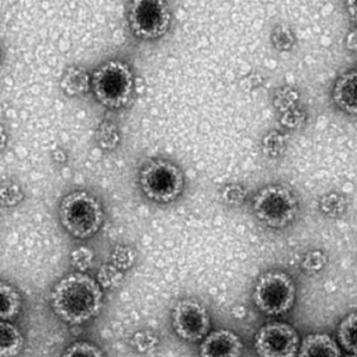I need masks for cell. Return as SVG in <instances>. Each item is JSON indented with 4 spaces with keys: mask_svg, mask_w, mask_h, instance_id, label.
<instances>
[{
    "mask_svg": "<svg viewBox=\"0 0 357 357\" xmlns=\"http://www.w3.org/2000/svg\"><path fill=\"white\" fill-rule=\"evenodd\" d=\"M296 294L294 279L285 271L273 269L260 275L255 285L252 300L261 312L277 317L292 308Z\"/></svg>",
    "mask_w": 357,
    "mask_h": 357,
    "instance_id": "52a82bcc",
    "label": "cell"
},
{
    "mask_svg": "<svg viewBox=\"0 0 357 357\" xmlns=\"http://www.w3.org/2000/svg\"><path fill=\"white\" fill-rule=\"evenodd\" d=\"M337 340L350 354H357V311L347 314L337 326Z\"/></svg>",
    "mask_w": 357,
    "mask_h": 357,
    "instance_id": "2e32d148",
    "label": "cell"
},
{
    "mask_svg": "<svg viewBox=\"0 0 357 357\" xmlns=\"http://www.w3.org/2000/svg\"><path fill=\"white\" fill-rule=\"evenodd\" d=\"M285 137L282 133L277 132V131L267 133L265 137H263V153L266 154L267 156H271V158H277V156L283 153L284 150H285Z\"/></svg>",
    "mask_w": 357,
    "mask_h": 357,
    "instance_id": "4316f807",
    "label": "cell"
},
{
    "mask_svg": "<svg viewBox=\"0 0 357 357\" xmlns=\"http://www.w3.org/2000/svg\"><path fill=\"white\" fill-rule=\"evenodd\" d=\"M347 11L354 22H357V0H349L346 1Z\"/></svg>",
    "mask_w": 357,
    "mask_h": 357,
    "instance_id": "f1b7e54d",
    "label": "cell"
},
{
    "mask_svg": "<svg viewBox=\"0 0 357 357\" xmlns=\"http://www.w3.org/2000/svg\"><path fill=\"white\" fill-rule=\"evenodd\" d=\"M221 202L229 206H240L248 198V190L240 183H227L220 191Z\"/></svg>",
    "mask_w": 357,
    "mask_h": 357,
    "instance_id": "603a6c76",
    "label": "cell"
},
{
    "mask_svg": "<svg viewBox=\"0 0 357 357\" xmlns=\"http://www.w3.org/2000/svg\"><path fill=\"white\" fill-rule=\"evenodd\" d=\"M0 317L1 321H10L20 314L22 309V296L18 290L6 281L0 282Z\"/></svg>",
    "mask_w": 357,
    "mask_h": 357,
    "instance_id": "9a60e30c",
    "label": "cell"
},
{
    "mask_svg": "<svg viewBox=\"0 0 357 357\" xmlns=\"http://www.w3.org/2000/svg\"><path fill=\"white\" fill-rule=\"evenodd\" d=\"M61 357H106L100 347L87 340H77L62 353Z\"/></svg>",
    "mask_w": 357,
    "mask_h": 357,
    "instance_id": "ffe728a7",
    "label": "cell"
},
{
    "mask_svg": "<svg viewBox=\"0 0 357 357\" xmlns=\"http://www.w3.org/2000/svg\"><path fill=\"white\" fill-rule=\"evenodd\" d=\"M122 133L116 123L104 120L97 131L98 146L104 151L112 152L120 147Z\"/></svg>",
    "mask_w": 357,
    "mask_h": 357,
    "instance_id": "e0dca14e",
    "label": "cell"
},
{
    "mask_svg": "<svg viewBox=\"0 0 357 357\" xmlns=\"http://www.w3.org/2000/svg\"><path fill=\"white\" fill-rule=\"evenodd\" d=\"M298 357H342V350L328 334L311 333L301 340Z\"/></svg>",
    "mask_w": 357,
    "mask_h": 357,
    "instance_id": "7c38bea8",
    "label": "cell"
},
{
    "mask_svg": "<svg viewBox=\"0 0 357 357\" xmlns=\"http://www.w3.org/2000/svg\"><path fill=\"white\" fill-rule=\"evenodd\" d=\"M256 218L271 229H283L296 219L298 211L296 196L290 188L279 183L265 185L252 198Z\"/></svg>",
    "mask_w": 357,
    "mask_h": 357,
    "instance_id": "5b68a950",
    "label": "cell"
},
{
    "mask_svg": "<svg viewBox=\"0 0 357 357\" xmlns=\"http://www.w3.org/2000/svg\"><path fill=\"white\" fill-rule=\"evenodd\" d=\"M319 208L325 216L329 218H338L347 208V199L338 192H329L324 194L319 200Z\"/></svg>",
    "mask_w": 357,
    "mask_h": 357,
    "instance_id": "ac0fdd59",
    "label": "cell"
},
{
    "mask_svg": "<svg viewBox=\"0 0 357 357\" xmlns=\"http://www.w3.org/2000/svg\"><path fill=\"white\" fill-rule=\"evenodd\" d=\"M24 346V338L20 328L10 321L0 323V355L1 357H16Z\"/></svg>",
    "mask_w": 357,
    "mask_h": 357,
    "instance_id": "5bb4252c",
    "label": "cell"
},
{
    "mask_svg": "<svg viewBox=\"0 0 357 357\" xmlns=\"http://www.w3.org/2000/svg\"><path fill=\"white\" fill-rule=\"evenodd\" d=\"M346 357H357V354H349Z\"/></svg>",
    "mask_w": 357,
    "mask_h": 357,
    "instance_id": "4dcf8cb0",
    "label": "cell"
},
{
    "mask_svg": "<svg viewBox=\"0 0 357 357\" xmlns=\"http://www.w3.org/2000/svg\"><path fill=\"white\" fill-rule=\"evenodd\" d=\"M91 91L98 103L109 110H120L132 102L135 77L127 62L112 59L100 64L91 74Z\"/></svg>",
    "mask_w": 357,
    "mask_h": 357,
    "instance_id": "277c9868",
    "label": "cell"
},
{
    "mask_svg": "<svg viewBox=\"0 0 357 357\" xmlns=\"http://www.w3.org/2000/svg\"><path fill=\"white\" fill-rule=\"evenodd\" d=\"M95 254L91 248L80 246L70 254V264L79 273H86L93 267Z\"/></svg>",
    "mask_w": 357,
    "mask_h": 357,
    "instance_id": "d4e9b609",
    "label": "cell"
},
{
    "mask_svg": "<svg viewBox=\"0 0 357 357\" xmlns=\"http://www.w3.org/2000/svg\"><path fill=\"white\" fill-rule=\"evenodd\" d=\"M127 22L135 38L156 41L166 36L172 26L170 5L162 0L131 1L127 11Z\"/></svg>",
    "mask_w": 357,
    "mask_h": 357,
    "instance_id": "8992f818",
    "label": "cell"
},
{
    "mask_svg": "<svg viewBox=\"0 0 357 357\" xmlns=\"http://www.w3.org/2000/svg\"><path fill=\"white\" fill-rule=\"evenodd\" d=\"M271 43L278 51L288 52L294 47L296 36L289 26L286 24H278L271 33Z\"/></svg>",
    "mask_w": 357,
    "mask_h": 357,
    "instance_id": "7402d4cb",
    "label": "cell"
},
{
    "mask_svg": "<svg viewBox=\"0 0 357 357\" xmlns=\"http://www.w3.org/2000/svg\"><path fill=\"white\" fill-rule=\"evenodd\" d=\"M160 340L154 332L150 330H139L131 337V344L141 353L153 351L158 347Z\"/></svg>",
    "mask_w": 357,
    "mask_h": 357,
    "instance_id": "484cf974",
    "label": "cell"
},
{
    "mask_svg": "<svg viewBox=\"0 0 357 357\" xmlns=\"http://www.w3.org/2000/svg\"><path fill=\"white\" fill-rule=\"evenodd\" d=\"M60 89L70 98L87 95L91 91V75L84 66H68L62 74Z\"/></svg>",
    "mask_w": 357,
    "mask_h": 357,
    "instance_id": "4fadbf2b",
    "label": "cell"
},
{
    "mask_svg": "<svg viewBox=\"0 0 357 357\" xmlns=\"http://www.w3.org/2000/svg\"><path fill=\"white\" fill-rule=\"evenodd\" d=\"M103 288L86 273H68L54 286L51 305L68 325H82L97 317L103 306Z\"/></svg>",
    "mask_w": 357,
    "mask_h": 357,
    "instance_id": "6da1fadb",
    "label": "cell"
},
{
    "mask_svg": "<svg viewBox=\"0 0 357 357\" xmlns=\"http://www.w3.org/2000/svg\"><path fill=\"white\" fill-rule=\"evenodd\" d=\"M332 99L342 112L357 116V70L338 77L334 83Z\"/></svg>",
    "mask_w": 357,
    "mask_h": 357,
    "instance_id": "8fae6325",
    "label": "cell"
},
{
    "mask_svg": "<svg viewBox=\"0 0 357 357\" xmlns=\"http://www.w3.org/2000/svg\"><path fill=\"white\" fill-rule=\"evenodd\" d=\"M123 279H124L123 271L109 263V264H104L99 269L97 281L103 289L112 290L122 283Z\"/></svg>",
    "mask_w": 357,
    "mask_h": 357,
    "instance_id": "cb8c5ba5",
    "label": "cell"
},
{
    "mask_svg": "<svg viewBox=\"0 0 357 357\" xmlns=\"http://www.w3.org/2000/svg\"><path fill=\"white\" fill-rule=\"evenodd\" d=\"M1 206L3 208H15L24 202L26 195L24 190L15 181H7L1 185L0 190Z\"/></svg>",
    "mask_w": 357,
    "mask_h": 357,
    "instance_id": "d6986e66",
    "label": "cell"
},
{
    "mask_svg": "<svg viewBox=\"0 0 357 357\" xmlns=\"http://www.w3.org/2000/svg\"><path fill=\"white\" fill-rule=\"evenodd\" d=\"M171 321L175 334L188 342H202L212 326L208 309L193 298H183L174 305Z\"/></svg>",
    "mask_w": 357,
    "mask_h": 357,
    "instance_id": "9c48e42d",
    "label": "cell"
},
{
    "mask_svg": "<svg viewBox=\"0 0 357 357\" xmlns=\"http://www.w3.org/2000/svg\"><path fill=\"white\" fill-rule=\"evenodd\" d=\"M241 337L229 329L211 331L200 342V357H241L243 354Z\"/></svg>",
    "mask_w": 357,
    "mask_h": 357,
    "instance_id": "30bf717a",
    "label": "cell"
},
{
    "mask_svg": "<svg viewBox=\"0 0 357 357\" xmlns=\"http://www.w3.org/2000/svg\"><path fill=\"white\" fill-rule=\"evenodd\" d=\"M300 344L298 331L285 321L265 324L255 335V351L260 357H296Z\"/></svg>",
    "mask_w": 357,
    "mask_h": 357,
    "instance_id": "ba28073f",
    "label": "cell"
},
{
    "mask_svg": "<svg viewBox=\"0 0 357 357\" xmlns=\"http://www.w3.org/2000/svg\"><path fill=\"white\" fill-rule=\"evenodd\" d=\"M60 223L75 239L87 240L99 233L105 221L103 204L85 190L68 192L58 208Z\"/></svg>",
    "mask_w": 357,
    "mask_h": 357,
    "instance_id": "7a4b0ae2",
    "label": "cell"
},
{
    "mask_svg": "<svg viewBox=\"0 0 357 357\" xmlns=\"http://www.w3.org/2000/svg\"><path fill=\"white\" fill-rule=\"evenodd\" d=\"M137 252L131 246L119 244L112 250L110 261L121 271H128L135 264Z\"/></svg>",
    "mask_w": 357,
    "mask_h": 357,
    "instance_id": "44dd1931",
    "label": "cell"
},
{
    "mask_svg": "<svg viewBox=\"0 0 357 357\" xmlns=\"http://www.w3.org/2000/svg\"><path fill=\"white\" fill-rule=\"evenodd\" d=\"M1 137H3V139H1V149H5L6 143H7V141H6V132H5V128L3 127V130H1Z\"/></svg>",
    "mask_w": 357,
    "mask_h": 357,
    "instance_id": "f546056e",
    "label": "cell"
},
{
    "mask_svg": "<svg viewBox=\"0 0 357 357\" xmlns=\"http://www.w3.org/2000/svg\"><path fill=\"white\" fill-rule=\"evenodd\" d=\"M346 47L349 51L357 53V28L353 29L346 37Z\"/></svg>",
    "mask_w": 357,
    "mask_h": 357,
    "instance_id": "83f0119b",
    "label": "cell"
},
{
    "mask_svg": "<svg viewBox=\"0 0 357 357\" xmlns=\"http://www.w3.org/2000/svg\"><path fill=\"white\" fill-rule=\"evenodd\" d=\"M139 190L146 199L156 204L177 202L185 190V176L181 167L164 158H151L137 173Z\"/></svg>",
    "mask_w": 357,
    "mask_h": 357,
    "instance_id": "3957f363",
    "label": "cell"
}]
</instances>
